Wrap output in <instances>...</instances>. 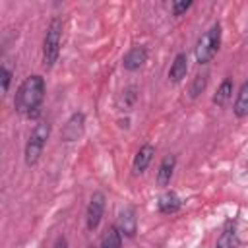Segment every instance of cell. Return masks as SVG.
<instances>
[{"label":"cell","instance_id":"1","mask_svg":"<svg viewBox=\"0 0 248 248\" xmlns=\"http://www.w3.org/2000/svg\"><path fill=\"white\" fill-rule=\"evenodd\" d=\"M45 99V79L43 76H29L21 81V85L16 91L14 107L19 114L27 118H37L41 112V105Z\"/></svg>","mask_w":248,"mask_h":248},{"label":"cell","instance_id":"2","mask_svg":"<svg viewBox=\"0 0 248 248\" xmlns=\"http://www.w3.org/2000/svg\"><path fill=\"white\" fill-rule=\"evenodd\" d=\"M60 43H62V21L54 17L45 33L43 39V64L45 68H52L60 54Z\"/></svg>","mask_w":248,"mask_h":248},{"label":"cell","instance_id":"3","mask_svg":"<svg viewBox=\"0 0 248 248\" xmlns=\"http://www.w3.org/2000/svg\"><path fill=\"white\" fill-rule=\"evenodd\" d=\"M221 45V25L213 23L203 35H200L196 43V60L200 64H207L219 50Z\"/></svg>","mask_w":248,"mask_h":248},{"label":"cell","instance_id":"4","mask_svg":"<svg viewBox=\"0 0 248 248\" xmlns=\"http://www.w3.org/2000/svg\"><path fill=\"white\" fill-rule=\"evenodd\" d=\"M48 134H50V124L48 122H39L33 132L29 134V140L25 143V165L27 167H33L41 153H43V147L46 145V140H48Z\"/></svg>","mask_w":248,"mask_h":248},{"label":"cell","instance_id":"5","mask_svg":"<svg viewBox=\"0 0 248 248\" xmlns=\"http://www.w3.org/2000/svg\"><path fill=\"white\" fill-rule=\"evenodd\" d=\"M105 194L103 192H93L91 200H89V205H87V213H85V225L89 231H95L103 219V213H105Z\"/></svg>","mask_w":248,"mask_h":248},{"label":"cell","instance_id":"6","mask_svg":"<svg viewBox=\"0 0 248 248\" xmlns=\"http://www.w3.org/2000/svg\"><path fill=\"white\" fill-rule=\"evenodd\" d=\"M83 128H85V114L83 112H74L66 124L62 126V141H76L81 134H83Z\"/></svg>","mask_w":248,"mask_h":248},{"label":"cell","instance_id":"7","mask_svg":"<svg viewBox=\"0 0 248 248\" xmlns=\"http://www.w3.org/2000/svg\"><path fill=\"white\" fill-rule=\"evenodd\" d=\"M145 62H147V48L141 46V45L132 46V48L124 54V58H122V66H124V70H128V72L140 70Z\"/></svg>","mask_w":248,"mask_h":248},{"label":"cell","instance_id":"8","mask_svg":"<svg viewBox=\"0 0 248 248\" xmlns=\"http://www.w3.org/2000/svg\"><path fill=\"white\" fill-rule=\"evenodd\" d=\"M120 232L124 236H136V231H138V217H136V211L134 207H124L120 213H118V225Z\"/></svg>","mask_w":248,"mask_h":248},{"label":"cell","instance_id":"9","mask_svg":"<svg viewBox=\"0 0 248 248\" xmlns=\"http://www.w3.org/2000/svg\"><path fill=\"white\" fill-rule=\"evenodd\" d=\"M174 167H176V155H172V153L170 155H165L163 161H161V165H159V169H157V176H155V180H157L159 186H167L170 182L172 172H174Z\"/></svg>","mask_w":248,"mask_h":248},{"label":"cell","instance_id":"10","mask_svg":"<svg viewBox=\"0 0 248 248\" xmlns=\"http://www.w3.org/2000/svg\"><path fill=\"white\" fill-rule=\"evenodd\" d=\"M153 155H155V147H153L151 143L141 145V147L138 149L136 157H134V165H132V167H134V172H136V174H141V172L147 169V165L151 163Z\"/></svg>","mask_w":248,"mask_h":248},{"label":"cell","instance_id":"11","mask_svg":"<svg viewBox=\"0 0 248 248\" xmlns=\"http://www.w3.org/2000/svg\"><path fill=\"white\" fill-rule=\"evenodd\" d=\"M186 72H188V56H186V52H178L174 56L172 64H170L169 79L172 83H178V81H182V78L186 76Z\"/></svg>","mask_w":248,"mask_h":248},{"label":"cell","instance_id":"12","mask_svg":"<svg viewBox=\"0 0 248 248\" xmlns=\"http://www.w3.org/2000/svg\"><path fill=\"white\" fill-rule=\"evenodd\" d=\"M180 205H182V200L178 198V194H176V192H165V194L159 198V202H157L159 211H161V213H165V215L176 213V211L180 209Z\"/></svg>","mask_w":248,"mask_h":248},{"label":"cell","instance_id":"13","mask_svg":"<svg viewBox=\"0 0 248 248\" xmlns=\"http://www.w3.org/2000/svg\"><path fill=\"white\" fill-rule=\"evenodd\" d=\"M101 248H122V232L116 225L108 227L101 238Z\"/></svg>","mask_w":248,"mask_h":248},{"label":"cell","instance_id":"14","mask_svg":"<svg viewBox=\"0 0 248 248\" xmlns=\"http://www.w3.org/2000/svg\"><path fill=\"white\" fill-rule=\"evenodd\" d=\"M231 97H232V79H231V78H225L223 83L217 87V91H215V95H213V103H215L217 107H225Z\"/></svg>","mask_w":248,"mask_h":248},{"label":"cell","instance_id":"15","mask_svg":"<svg viewBox=\"0 0 248 248\" xmlns=\"http://www.w3.org/2000/svg\"><path fill=\"white\" fill-rule=\"evenodd\" d=\"M232 110H234V114H236L238 118L248 116V81L242 83V87H240V91H238V95H236V101H234Z\"/></svg>","mask_w":248,"mask_h":248},{"label":"cell","instance_id":"16","mask_svg":"<svg viewBox=\"0 0 248 248\" xmlns=\"http://www.w3.org/2000/svg\"><path fill=\"white\" fill-rule=\"evenodd\" d=\"M205 85H207V74H198V76L194 78L192 85H190V97L196 99V97L205 89Z\"/></svg>","mask_w":248,"mask_h":248},{"label":"cell","instance_id":"17","mask_svg":"<svg viewBox=\"0 0 248 248\" xmlns=\"http://www.w3.org/2000/svg\"><path fill=\"white\" fill-rule=\"evenodd\" d=\"M138 99V87L136 85H130L122 91V103H124V108H130Z\"/></svg>","mask_w":248,"mask_h":248},{"label":"cell","instance_id":"18","mask_svg":"<svg viewBox=\"0 0 248 248\" xmlns=\"http://www.w3.org/2000/svg\"><path fill=\"white\" fill-rule=\"evenodd\" d=\"M0 79H2V91L6 93L10 89V79H12V72L6 68V64H2L0 68Z\"/></svg>","mask_w":248,"mask_h":248},{"label":"cell","instance_id":"19","mask_svg":"<svg viewBox=\"0 0 248 248\" xmlns=\"http://www.w3.org/2000/svg\"><path fill=\"white\" fill-rule=\"evenodd\" d=\"M192 8V2L188 0V2H172V14L174 16H182L186 10H190Z\"/></svg>","mask_w":248,"mask_h":248},{"label":"cell","instance_id":"20","mask_svg":"<svg viewBox=\"0 0 248 248\" xmlns=\"http://www.w3.org/2000/svg\"><path fill=\"white\" fill-rule=\"evenodd\" d=\"M54 248H68V240H66L64 236L56 238V242H54Z\"/></svg>","mask_w":248,"mask_h":248},{"label":"cell","instance_id":"21","mask_svg":"<svg viewBox=\"0 0 248 248\" xmlns=\"http://www.w3.org/2000/svg\"><path fill=\"white\" fill-rule=\"evenodd\" d=\"M89 248H95V246H89Z\"/></svg>","mask_w":248,"mask_h":248},{"label":"cell","instance_id":"22","mask_svg":"<svg viewBox=\"0 0 248 248\" xmlns=\"http://www.w3.org/2000/svg\"><path fill=\"white\" fill-rule=\"evenodd\" d=\"M236 248H238V246H236Z\"/></svg>","mask_w":248,"mask_h":248}]
</instances>
